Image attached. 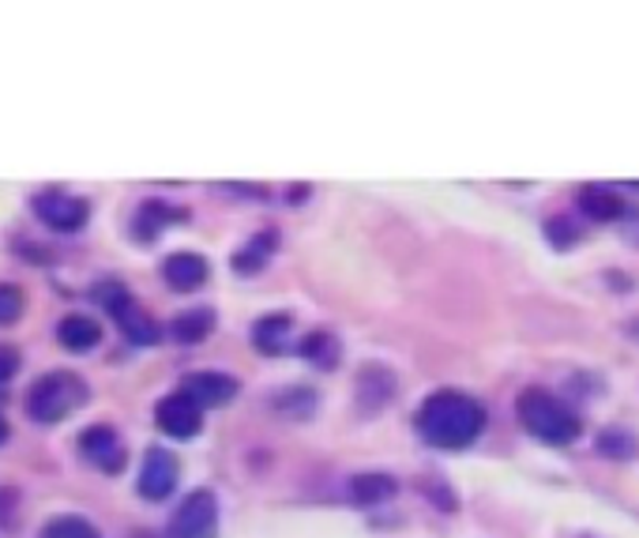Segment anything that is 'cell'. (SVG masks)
<instances>
[{
    "label": "cell",
    "instance_id": "25",
    "mask_svg": "<svg viewBox=\"0 0 639 538\" xmlns=\"http://www.w3.org/2000/svg\"><path fill=\"white\" fill-rule=\"evenodd\" d=\"M23 306H27L23 290L12 287V282H0V324H12V320H19Z\"/></svg>",
    "mask_w": 639,
    "mask_h": 538
},
{
    "label": "cell",
    "instance_id": "21",
    "mask_svg": "<svg viewBox=\"0 0 639 538\" xmlns=\"http://www.w3.org/2000/svg\"><path fill=\"white\" fill-rule=\"evenodd\" d=\"M598 456H606V459H636V452H639V441H636V433L632 430H621V426H609L598 433Z\"/></svg>",
    "mask_w": 639,
    "mask_h": 538
},
{
    "label": "cell",
    "instance_id": "29",
    "mask_svg": "<svg viewBox=\"0 0 639 538\" xmlns=\"http://www.w3.org/2000/svg\"><path fill=\"white\" fill-rule=\"evenodd\" d=\"M132 538H147V535H143V531H140V535H132Z\"/></svg>",
    "mask_w": 639,
    "mask_h": 538
},
{
    "label": "cell",
    "instance_id": "23",
    "mask_svg": "<svg viewBox=\"0 0 639 538\" xmlns=\"http://www.w3.org/2000/svg\"><path fill=\"white\" fill-rule=\"evenodd\" d=\"M542 234H546V241L557 252H568V249H576V245L584 241V230H579V223L571 219V215H553V219L542 226Z\"/></svg>",
    "mask_w": 639,
    "mask_h": 538
},
{
    "label": "cell",
    "instance_id": "9",
    "mask_svg": "<svg viewBox=\"0 0 639 538\" xmlns=\"http://www.w3.org/2000/svg\"><path fill=\"white\" fill-rule=\"evenodd\" d=\"M155 422L166 437L174 441H193L199 430H204V407H196L185 392H174L166 400H158L155 407Z\"/></svg>",
    "mask_w": 639,
    "mask_h": 538
},
{
    "label": "cell",
    "instance_id": "19",
    "mask_svg": "<svg viewBox=\"0 0 639 538\" xmlns=\"http://www.w3.org/2000/svg\"><path fill=\"white\" fill-rule=\"evenodd\" d=\"M212 332H215V313H212V309H185V313H177L174 320H169V335H174L177 343H185V346L204 343Z\"/></svg>",
    "mask_w": 639,
    "mask_h": 538
},
{
    "label": "cell",
    "instance_id": "17",
    "mask_svg": "<svg viewBox=\"0 0 639 538\" xmlns=\"http://www.w3.org/2000/svg\"><path fill=\"white\" fill-rule=\"evenodd\" d=\"M275 252H279V230H260L245 249L234 252V271L237 276H260Z\"/></svg>",
    "mask_w": 639,
    "mask_h": 538
},
{
    "label": "cell",
    "instance_id": "7",
    "mask_svg": "<svg viewBox=\"0 0 639 538\" xmlns=\"http://www.w3.org/2000/svg\"><path fill=\"white\" fill-rule=\"evenodd\" d=\"M177 478H181V459L174 456L169 448H147L143 456V467H140V494L147 501H166L169 494L177 489Z\"/></svg>",
    "mask_w": 639,
    "mask_h": 538
},
{
    "label": "cell",
    "instance_id": "27",
    "mask_svg": "<svg viewBox=\"0 0 639 538\" xmlns=\"http://www.w3.org/2000/svg\"><path fill=\"white\" fill-rule=\"evenodd\" d=\"M309 193H312L309 185H293V188H290V204H298V200H309Z\"/></svg>",
    "mask_w": 639,
    "mask_h": 538
},
{
    "label": "cell",
    "instance_id": "28",
    "mask_svg": "<svg viewBox=\"0 0 639 538\" xmlns=\"http://www.w3.org/2000/svg\"><path fill=\"white\" fill-rule=\"evenodd\" d=\"M8 441V422H4V414H0V445Z\"/></svg>",
    "mask_w": 639,
    "mask_h": 538
},
{
    "label": "cell",
    "instance_id": "20",
    "mask_svg": "<svg viewBox=\"0 0 639 538\" xmlns=\"http://www.w3.org/2000/svg\"><path fill=\"white\" fill-rule=\"evenodd\" d=\"M56 339H61V346H69V351H91V346H99L102 339V328L94 324L91 317H64L61 324H56Z\"/></svg>",
    "mask_w": 639,
    "mask_h": 538
},
{
    "label": "cell",
    "instance_id": "8",
    "mask_svg": "<svg viewBox=\"0 0 639 538\" xmlns=\"http://www.w3.org/2000/svg\"><path fill=\"white\" fill-rule=\"evenodd\" d=\"M34 215L45 226H53V230L72 234V230H80V226L87 223L91 207H87V200H80V196H69V193H61V188H50V193L34 196Z\"/></svg>",
    "mask_w": 639,
    "mask_h": 538
},
{
    "label": "cell",
    "instance_id": "5",
    "mask_svg": "<svg viewBox=\"0 0 639 538\" xmlns=\"http://www.w3.org/2000/svg\"><path fill=\"white\" fill-rule=\"evenodd\" d=\"M169 538H218V497L212 489H193L169 516Z\"/></svg>",
    "mask_w": 639,
    "mask_h": 538
},
{
    "label": "cell",
    "instance_id": "24",
    "mask_svg": "<svg viewBox=\"0 0 639 538\" xmlns=\"http://www.w3.org/2000/svg\"><path fill=\"white\" fill-rule=\"evenodd\" d=\"M38 538H102V535H99V527L91 520H83V516H53Z\"/></svg>",
    "mask_w": 639,
    "mask_h": 538
},
{
    "label": "cell",
    "instance_id": "13",
    "mask_svg": "<svg viewBox=\"0 0 639 538\" xmlns=\"http://www.w3.org/2000/svg\"><path fill=\"white\" fill-rule=\"evenodd\" d=\"M347 494L358 508H380L399 494V483L388 470H358V475L350 478Z\"/></svg>",
    "mask_w": 639,
    "mask_h": 538
},
{
    "label": "cell",
    "instance_id": "18",
    "mask_svg": "<svg viewBox=\"0 0 639 538\" xmlns=\"http://www.w3.org/2000/svg\"><path fill=\"white\" fill-rule=\"evenodd\" d=\"M298 351L301 358L309 365H317L320 373H331V370H339V362H342V343L336 339V332H323V328H317V332H309L298 343Z\"/></svg>",
    "mask_w": 639,
    "mask_h": 538
},
{
    "label": "cell",
    "instance_id": "11",
    "mask_svg": "<svg viewBox=\"0 0 639 538\" xmlns=\"http://www.w3.org/2000/svg\"><path fill=\"white\" fill-rule=\"evenodd\" d=\"M181 392H185L196 407H226L237 395V376L218 373V370H199L181 381Z\"/></svg>",
    "mask_w": 639,
    "mask_h": 538
},
{
    "label": "cell",
    "instance_id": "4",
    "mask_svg": "<svg viewBox=\"0 0 639 538\" xmlns=\"http://www.w3.org/2000/svg\"><path fill=\"white\" fill-rule=\"evenodd\" d=\"M94 301H99L106 313L117 320V328L125 332V339H132L136 346H151V343H158V324H155V317L147 313V309L140 306L136 298L128 294V287H121V282H99L94 287Z\"/></svg>",
    "mask_w": 639,
    "mask_h": 538
},
{
    "label": "cell",
    "instance_id": "10",
    "mask_svg": "<svg viewBox=\"0 0 639 538\" xmlns=\"http://www.w3.org/2000/svg\"><path fill=\"white\" fill-rule=\"evenodd\" d=\"M80 452L102 470V475H117V470H125V459H128L125 441H121V433L113 426H87L83 430Z\"/></svg>",
    "mask_w": 639,
    "mask_h": 538
},
{
    "label": "cell",
    "instance_id": "15",
    "mask_svg": "<svg viewBox=\"0 0 639 538\" xmlns=\"http://www.w3.org/2000/svg\"><path fill=\"white\" fill-rule=\"evenodd\" d=\"M207 260L199 257V252H169L166 260H162V279L169 282L181 294H188V290H199L207 282Z\"/></svg>",
    "mask_w": 639,
    "mask_h": 538
},
{
    "label": "cell",
    "instance_id": "2",
    "mask_svg": "<svg viewBox=\"0 0 639 538\" xmlns=\"http://www.w3.org/2000/svg\"><path fill=\"white\" fill-rule=\"evenodd\" d=\"M515 414H519V426L527 430L534 441L553 445V448L571 445V441H579V433H584V418H579L560 395L538 389V384H530V389L519 392V400H515Z\"/></svg>",
    "mask_w": 639,
    "mask_h": 538
},
{
    "label": "cell",
    "instance_id": "6",
    "mask_svg": "<svg viewBox=\"0 0 639 538\" xmlns=\"http://www.w3.org/2000/svg\"><path fill=\"white\" fill-rule=\"evenodd\" d=\"M395 392H399V381H395V373H391L384 362H365V365L358 370V376H354L358 411L369 414V418L384 411L388 403L395 400Z\"/></svg>",
    "mask_w": 639,
    "mask_h": 538
},
{
    "label": "cell",
    "instance_id": "22",
    "mask_svg": "<svg viewBox=\"0 0 639 538\" xmlns=\"http://www.w3.org/2000/svg\"><path fill=\"white\" fill-rule=\"evenodd\" d=\"M317 392H312V389H301V384H298V389H290V392H282V395H275V400H271V407L275 411H279V414H286V418H305V422H309L312 418V414H317Z\"/></svg>",
    "mask_w": 639,
    "mask_h": 538
},
{
    "label": "cell",
    "instance_id": "1",
    "mask_svg": "<svg viewBox=\"0 0 639 538\" xmlns=\"http://www.w3.org/2000/svg\"><path fill=\"white\" fill-rule=\"evenodd\" d=\"M485 422L489 414L474 395L441 389L433 395H425L414 411V430L425 445L441 448V452H463L471 445H478V437L485 433Z\"/></svg>",
    "mask_w": 639,
    "mask_h": 538
},
{
    "label": "cell",
    "instance_id": "26",
    "mask_svg": "<svg viewBox=\"0 0 639 538\" xmlns=\"http://www.w3.org/2000/svg\"><path fill=\"white\" fill-rule=\"evenodd\" d=\"M16 370H19V351L16 346H0V384L12 381Z\"/></svg>",
    "mask_w": 639,
    "mask_h": 538
},
{
    "label": "cell",
    "instance_id": "12",
    "mask_svg": "<svg viewBox=\"0 0 639 538\" xmlns=\"http://www.w3.org/2000/svg\"><path fill=\"white\" fill-rule=\"evenodd\" d=\"M576 207H579V215L590 219V223H617V219H625V215H628L625 196L617 193L614 185H602V182L579 185Z\"/></svg>",
    "mask_w": 639,
    "mask_h": 538
},
{
    "label": "cell",
    "instance_id": "3",
    "mask_svg": "<svg viewBox=\"0 0 639 538\" xmlns=\"http://www.w3.org/2000/svg\"><path fill=\"white\" fill-rule=\"evenodd\" d=\"M83 400H87V384L75 373H45L27 392V414L42 426H53V422L69 418Z\"/></svg>",
    "mask_w": 639,
    "mask_h": 538
},
{
    "label": "cell",
    "instance_id": "14",
    "mask_svg": "<svg viewBox=\"0 0 639 538\" xmlns=\"http://www.w3.org/2000/svg\"><path fill=\"white\" fill-rule=\"evenodd\" d=\"M252 346L267 358H279L290 351V339H293V317L290 313H264L252 324Z\"/></svg>",
    "mask_w": 639,
    "mask_h": 538
},
{
    "label": "cell",
    "instance_id": "16",
    "mask_svg": "<svg viewBox=\"0 0 639 538\" xmlns=\"http://www.w3.org/2000/svg\"><path fill=\"white\" fill-rule=\"evenodd\" d=\"M188 211L181 207H169L166 200H143L136 219H132V230H136V241H155L169 223H185Z\"/></svg>",
    "mask_w": 639,
    "mask_h": 538
}]
</instances>
